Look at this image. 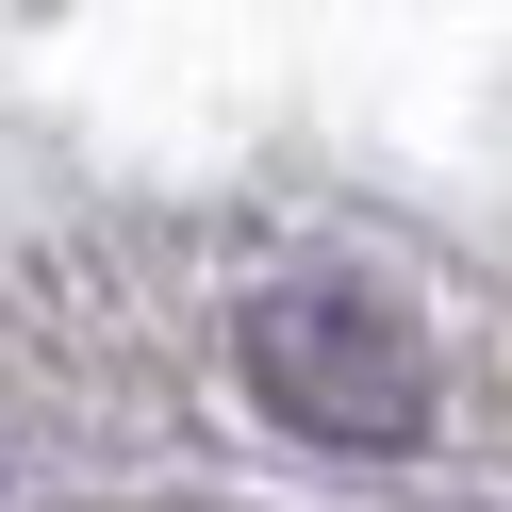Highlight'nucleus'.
Returning <instances> with one entry per match:
<instances>
[{"instance_id":"f257e3e1","label":"nucleus","mask_w":512,"mask_h":512,"mask_svg":"<svg viewBox=\"0 0 512 512\" xmlns=\"http://www.w3.org/2000/svg\"><path fill=\"white\" fill-rule=\"evenodd\" d=\"M248 380H265V413L314 430V446H397L413 413H430L413 331H397L380 298H347V281H281V298H248Z\"/></svg>"}]
</instances>
